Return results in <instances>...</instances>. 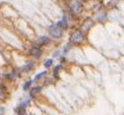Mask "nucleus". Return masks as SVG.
Returning a JSON list of instances; mask_svg holds the SVG:
<instances>
[{
	"instance_id": "nucleus-5",
	"label": "nucleus",
	"mask_w": 124,
	"mask_h": 115,
	"mask_svg": "<svg viewBox=\"0 0 124 115\" xmlns=\"http://www.w3.org/2000/svg\"><path fill=\"white\" fill-rule=\"evenodd\" d=\"M56 24L61 27V29H62V30H63V29H67V28H68V20H67L66 15H64L63 19L58 21V22H57Z\"/></svg>"
},
{
	"instance_id": "nucleus-4",
	"label": "nucleus",
	"mask_w": 124,
	"mask_h": 115,
	"mask_svg": "<svg viewBox=\"0 0 124 115\" xmlns=\"http://www.w3.org/2000/svg\"><path fill=\"white\" fill-rule=\"evenodd\" d=\"M82 40H84V34H82V31H77L71 38V41L74 42V43H79Z\"/></svg>"
},
{
	"instance_id": "nucleus-6",
	"label": "nucleus",
	"mask_w": 124,
	"mask_h": 115,
	"mask_svg": "<svg viewBox=\"0 0 124 115\" xmlns=\"http://www.w3.org/2000/svg\"><path fill=\"white\" fill-rule=\"evenodd\" d=\"M29 52L33 58H37V59H39L41 57V54H42V50H41L40 47H32Z\"/></svg>"
},
{
	"instance_id": "nucleus-14",
	"label": "nucleus",
	"mask_w": 124,
	"mask_h": 115,
	"mask_svg": "<svg viewBox=\"0 0 124 115\" xmlns=\"http://www.w3.org/2000/svg\"><path fill=\"white\" fill-rule=\"evenodd\" d=\"M106 19V16H105V13H102L101 16H98V20L100 21V22H103Z\"/></svg>"
},
{
	"instance_id": "nucleus-21",
	"label": "nucleus",
	"mask_w": 124,
	"mask_h": 115,
	"mask_svg": "<svg viewBox=\"0 0 124 115\" xmlns=\"http://www.w3.org/2000/svg\"><path fill=\"white\" fill-rule=\"evenodd\" d=\"M84 1H85V0H84Z\"/></svg>"
},
{
	"instance_id": "nucleus-10",
	"label": "nucleus",
	"mask_w": 124,
	"mask_h": 115,
	"mask_svg": "<svg viewBox=\"0 0 124 115\" xmlns=\"http://www.w3.org/2000/svg\"><path fill=\"white\" fill-rule=\"evenodd\" d=\"M31 85H32V81H31V80H30V81H27L23 85V90H24V91H27V90L30 88V86H31Z\"/></svg>"
},
{
	"instance_id": "nucleus-13",
	"label": "nucleus",
	"mask_w": 124,
	"mask_h": 115,
	"mask_svg": "<svg viewBox=\"0 0 124 115\" xmlns=\"http://www.w3.org/2000/svg\"><path fill=\"white\" fill-rule=\"evenodd\" d=\"M46 74V72L45 71H42V72H40V73H38V74L34 76V81H38V80H40V79H42L44 75Z\"/></svg>"
},
{
	"instance_id": "nucleus-9",
	"label": "nucleus",
	"mask_w": 124,
	"mask_h": 115,
	"mask_svg": "<svg viewBox=\"0 0 124 115\" xmlns=\"http://www.w3.org/2000/svg\"><path fill=\"white\" fill-rule=\"evenodd\" d=\"M40 91H41V87H39V86H38V87H34V88L31 89V91H30V96L33 97L37 93H39Z\"/></svg>"
},
{
	"instance_id": "nucleus-12",
	"label": "nucleus",
	"mask_w": 124,
	"mask_h": 115,
	"mask_svg": "<svg viewBox=\"0 0 124 115\" xmlns=\"http://www.w3.org/2000/svg\"><path fill=\"white\" fill-rule=\"evenodd\" d=\"M92 23H93L92 20H89L87 23H85V24H84V30H88V29L92 26Z\"/></svg>"
},
{
	"instance_id": "nucleus-1",
	"label": "nucleus",
	"mask_w": 124,
	"mask_h": 115,
	"mask_svg": "<svg viewBox=\"0 0 124 115\" xmlns=\"http://www.w3.org/2000/svg\"><path fill=\"white\" fill-rule=\"evenodd\" d=\"M48 31H49V34L52 36L53 38H55V39H57V38H61L62 35H63V33H62L61 27L57 25V24H52V25H50L49 27H48Z\"/></svg>"
},
{
	"instance_id": "nucleus-7",
	"label": "nucleus",
	"mask_w": 124,
	"mask_h": 115,
	"mask_svg": "<svg viewBox=\"0 0 124 115\" xmlns=\"http://www.w3.org/2000/svg\"><path fill=\"white\" fill-rule=\"evenodd\" d=\"M48 43H49V38L46 36H42L38 39V45L39 46H44V45H47Z\"/></svg>"
},
{
	"instance_id": "nucleus-3",
	"label": "nucleus",
	"mask_w": 124,
	"mask_h": 115,
	"mask_svg": "<svg viewBox=\"0 0 124 115\" xmlns=\"http://www.w3.org/2000/svg\"><path fill=\"white\" fill-rule=\"evenodd\" d=\"M29 102H30V99L27 98V99H25L24 102H22L21 104H20L19 106L16 108V110H15L17 112V114H18V115H24V114H25V109H26L27 105L29 104Z\"/></svg>"
},
{
	"instance_id": "nucleus-16",
	"label": "nucleus",
	"mask_w": 124,
	"mask_h": 115,
	"mask_svg": "<svg viewBox=\"0 0 124 115\" xmlns=\"http://www.w3.org/2000/svg\"><path fill=\"white\" fill-rule=\"evenodd\" d=\"M70 48H71V44H67L66 46L64 47V50H63V53H67V52L70 50Z\"/></svg>"
},
{
	"instance_id": "nucleus-8",
	"label": "nucleus",
	"mask_w": 124,
	"mask_h": 115,
	"mask_svg": "<svg viewBox=\"0 0 124 115\" xmlns=\"http://www.w3.org/2000/svg\"><path fill=\"white\" fill-rule=\"evenodd\" d=\"M33 65H34L33 62H28V63H27V64L22 68V70H23L24 72H28V71H30V70H31V69L33 68Z\"/></svg>"
},
{
	"instance_id": "nucleus-15",
	"label": "nucleus",
	"mask_w": 124,
	"mask_h": 115,
	"mask_svg": "<svg viewBox=\"0 0 124 115\" xmlns=\"http://www.w3.org/2000/svg\"><path fill=\"white\" fill-rule=\"evenodd\" d=\"M8 79H11V80H13V79H15V78H17V73H15V72H12V73H9V74H8V75H5Z\"/></svg>"
},
{
	"instance_id": "nucleus-17",
	"label": "nucleus",
	"mask_w": 124,
	"mask_h": 115,
	"mask_svg": "<svg viewBox=\"0 0 124 115\" xmlns=\"http://www.w3.org/2000/svg\"><path fill=\"white\" fill-rule=\"evenodd\" d=\"M61 66L62 65H57L55 68H54V70H53V74H54V76H57V73H58V70L61 69Z\"/></svg>"
},
{
	"instance_id": "nucleus-20",
	"label": "nucleus",
	"mask_w": 124,
	"mask_h": 115,
	"mask_svg": "<svg viewBox=\"0 0 124 115\" xmlns=\"http://www.w3.org/2000/svg\"><path fill=\"white\" fill-rule=\"evenodd\" d=\"M1 96H2V90L0 89V97H1Z\"/></svg>"
},
{
	"instance_id": "nucleus-2",
	"label": "nucleus",
	"mask_w": 124,
	"mask_h": 115,
	"mask_svg": "<svg viewBox=\"0 0 124 115\" xmlns=\"http://www.w3.org/2000/svg\"><path fill=\"white\" fill-rule=\"evenodd\" d=\"M69 9H70V13L72 14V15L77 16L78 14L80 13V10H81V3L79 2L78 0H74V1H72L70 3Z\"/></svg>"
},
{
	"instance_id": "nucleus-18",
	"label": "nucleus",
	"mask_w": 124,
	"mask_h": 115,
	"mask_svg": "<svg viewBox=\"0 0 124 115\" xmlns=\"http://www.w3.org/2000/svg\"><path fill=\"white\" fill-rule=\"evenodd\" d=\"M4 113H5V108L0 107V115H4Z\"/></svg>"
},
{
	"instance_id": "nucleus-19",
	"label": "nucleus",
	"mask_w": 124,
	"mask_h": 115,
	"mask_svg": "<svg viewBox=\"0 0 124 115\" xmlns=\"http://www.w3.org/2000/svg\"><path fill=\"white\" fill-rule=\"evenodd\" d=\"M60 55H61L60 51H55V52H54V58H55V57H60Z\"/></svg>"
},
{
	"instance_id": "nucleus-11",
	"label": "nucleus",
	"mask_w": 124,
	"mask_h": 115,
	"mask_svg": "<svg viewBox=\"0 0 124 115\" xmlns=\"http://www.w3.org/2000/svg\"><path fill=\"white\" fill-rule=\"evenodd\" d=\"M52 63H53V59H48V60H46L45 63H44V66H45L46 68H49L52 66Z\"/></svg>"
}]
</instances>
